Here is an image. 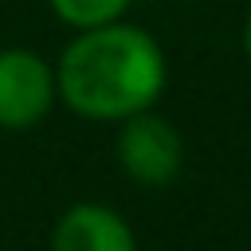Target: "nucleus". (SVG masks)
Here are the masks:
<instances>
[{
    "mask_svg": "<svg viewBox=\"0 0 251 251\" xmlns=\"http://www.w3.org/2000/svg\"><path fill=\"white\" fill-rule=\"evenodd\" d=\"M55 71L24 47L0 51V126L4 129H31L47 118L55 102Z\"/></svg>",
    "mask_w": 251,
    "mask_h": 251,
    "instance_id": "7ed1b4c3",
    "label": "nucleus"
},
{
    "mask_svg": "<svg viewBox=\"0 0 251 251\" xmlns=\"http://www.w3.org/2000/svg\"><path fill=\"white\" fill-rule=\"evenodd\" d=\"M243 47H247V59H251V16H247V27H243Z\"/></svg>",
    "mask_w": 251,
    "mask_h": 251,
    "instance_id": "423d86ee",
    "label": "nucleus"
},
{
    "mask_svg": "<svg viewBox=\"0 0 251 251\" xmlns=\"http://www.w3.org/2000/svg\"><path fill=\"white\" fill-rule=\"evenodd\" d=\"M55 8V16L71 27H98V24H110L126 12L129 0H47Z\"/></svg>",
    "mask_w": 251,
    "mask_h": 251,
    "instance_id": "39448f33",
    "label": "nucleus"
},
{
    "mask_svg": "<svg viewBox=\"0 0 251 251\" xmlns=\"http://www.w3.org/2000/svg\"><path fill=\"white\" fill-rule=\"evenodd\" d=\"M118 161L137 184L161 188V184L176 180L180 161H184V145H180V133L173 129L169 118H161L153 110H137V114L122 118Z\"/></svg>",
    "mask_w": 251,
    "mask_h": 251,
    "instance_id": "f03ea898",
    "label": "nucleus"
},
{
    "mask_svg": "<svg viewBox=\"0 0 251 251\" xmlns=\"http://www.w3.org/2000/svg\"><path fill=\"white\" fill-rule=\"evenodd\" d=\"M59 98L94 122H122L149 110L165 90V55L157 39L129 24L82 27L55 71Z\"/></svg>",
    "mask_w": 251,
    "mask_h": 251,
    "instance_id": "f257e3e1",
    "label": "nucleus"
},
{
    "mask_svg": "<svg viewBox=\"0 0 251 251\" xmlns=\"http://www.w3.org/2000/svg\"><path fill=\"white\" fill-rule=\"evenodd\" d=\"M51 251H137L129 224L102 204H75L51 231Z\"/></svg>",
    "mask_w": 251,
    "mask_h": 251,
    "instance_id": "20e7f679",
    "label": "nucleus"
}]
</instances>
